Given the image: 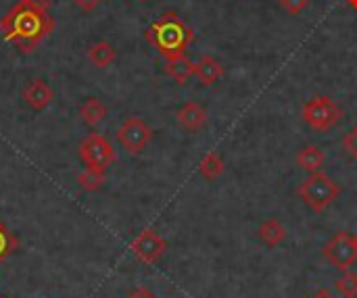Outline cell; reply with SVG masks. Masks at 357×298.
<instances>
[{
	"mask_svg": "<svg viewBox=\"0 0 357 298\" xmlns=\"http://www.w3.org/2000/svg\"><path fill=\"white\" fill-rule=\"evenodd\" d=\"M0 31L21 54H31L42 40L54 31V17L48 0H19L2 19Z\"/></svg>",
	"mask_w": 357,
	"mask_h": 298,
	"instance_id": "cell-1",
	"label": "cell"
},
{
	"mask_svg": "<svg viewBox=\"0 0 357 298\" xmlns=\"http://www.w3.org/2000/svg\"><path fill=\"white\" fill-rule=\"evenodd\" d=\"M144 38L167 61V58L186 54L188 46L195 40V33L178 13L167 10L149 25V29L144 31Z\"/></svg>",
	"mask_w": 357,
	"mask_h": 298,
	"instance_id": "cell-2",
	"label": "cell"
},
{
	"mask_svg": "<svg viewBox=\"0 0 357 298\" xmlns=\"http://www.w3.org/2000/svg\"><path fill=\"white\" fill-rule=\"evenodd\" d=\"M297 196L314 213H322L341 196V186L331 175L318 171V173H310V178L301 182V186L297 188Z\"/></svg>",
	"mask_w": 357,
	"mask_h": 298,
	"instance_id": "cell-3",
	"label": "cell"
},
{
	"mask_svg": "<svg viewBox=\"0 0 357 298\" xmlns=\"http://www.w3.org/2000/svg\"><path fill=\"white\" fill-rule=\"evenodd\" d=\"M301 117L314 132H331L341 123L345 111L331 96H314L303 104Z\"/></svg>",
	"mask_w": 357,
	"mask_h": 298,
	"instance_id": "cell-4",
	"label": "cell"
},
{
	"mask_svg": "<svg viewBox=\"0 0 357 298\" xmlns=\"http://www.w3.org/2000/svg\"><path fill=\"white\" fill-rule=\"evenodd\" d=\"M322 257L339 272H349L357 263L356 236L349 232L335 234L322 249Z\"/></svg>",
	"mask_w": 357,
	"mask_h": 298,
	"instance_id": "cell-5",
	"label": "cell"
},
{
	"mask_svg": "<svg viewBox=\"0 0 357 298\" xmlns=\"http://www.w3.org/2000/svg\"><path fill=\"white\" fill-rule=\"evenodd\" d=\"M79 159L86 165V169L107 171V167L115 161V148H113V144L105 136L90 134L79 144Z\"/></svg>",
	"mask_w": 357,
	"mask_h": 298,
	"instance_id": "cell-6",
	"label": "cell"
},
{
	"mask_svg": "<svg viewBox=\"0 0 357 298\" xmlns=\"http://www.w3.org/2000/svg\"><path fill=\"white\" fill-rule=\"evenodd\" d=\"M151 140H153V127L140 117H128L117 130V142L130 155H140Z\"/></svg>",
	"mask_w": 357,
	"mask_h": 298,
	"instance_id": "cell-7",
	"label": "cell"
},
{
	"mask_svg": "<svg viewBox=\"0 0 357 298\" xmlns=\"http://www.w3.org/2000/svg\"><path fill=\"white\" fill-rule=\"evenodd\" d=\"M132 253L134 257L144 263V265H153L157 263L165 253H167V242L155 232V230H144L142 234H138V238L132 242Z\"/></svg>",
	"mask_w": 357,
	"mask_h": 298,
	"instance_id": "cell-8",
	"label": "cell"
},
{
	"mask_svg": "<svg viewBox=\"0 0 357 298\" xmlns=\"http://www.w3.org/2000/svg\"><path fill=\"white\" fill-rule=\"evenodd\" d=\"M21 98L25 100V104L33 113H42L54 100V92H52V88L42 77H36V79H29L25 84V88L21 92Z\"/></svg>",
	"mask_w": 357,
	"mask_h": 298,
	"instance_id": "cell-9",
	"label": "cell"
},
{
	"mask_svg": "<svg viewBox=\"0 0 357 298\" xmlns=\"http://www.w3.org/2000/svg\"><path fill=\"white\" fill-rule=\"evenodd\" d=\"M176 119H178V125H180L182 130H186V132H190V134H197V132H201V130L207 125V119H209V117H207V111H205L203 104L190 100V102H184V104L178 109Z\"/></svg>",
	"mask_w": 357,
	"mask_h": 298,
	"instance_id": "cell-10",
	"label": "cell"
},
{
	"mask_svg": "<svg viewBox=\"0 0 357 298\" xmlns=\"http://www.w3.org/2000/svg\"><path fill=\"white\" fill-rule=\"evenodd\" d=\"M224 75V65L211 56V54H203L197 63H195V77L201 81V86L209 88L213 86L220 77Z\"/></svg>",
	"mask_w": 357,
	"mask_h": 298,
	"instance_id": "cell-11",
	"label": "cell"
},
{
	"mask_svg": "<svg viewBox=\"0 0 357 298\" xmlns=\"http://www.w3.org/2000/svg\"><path fill=\"white\" fill-rule=\"evenodd\" d=\"M165 73H167L176 84L186 86L188 79L195 75V63H192L186 54L167 58V63H165Z\"/></svg>",
	"mask_w": 357,
	"mask_h": 298,
	"instance_id": "cell-12",
	"label": "cell"
},
{
	"mask_svg": "<svg viewBox=\"0 0 357 298\" xmlns=\"http://www.w3.org/2000/svg\"><path fill=\"white\" fill-rule=\"evenodd\" d=\"M324 161H326V157H324V152H322L316 144L303 146V148L297 152V157H295L297 167H299L301 171H305V173H318V171L322 169Z\"/></svg>",
	"mask_w": 357,
	"mask_h": 298,
	"instance_id": "cell-13",
	"label": "cell"
},
{
	"mask_svg": "<svg viewBox=\"0 0 357 298\" xmlns=\"http://www.w3.org/2000/svg\"><path fill=\"white\" fill-rule=\"evenodd\" d=\"M77 113H79V119H82L86 125L94 127V125H98V123H102V121L107 119L109 109H107V104H105L102 100H98V98H86V100L82 102V107H79Z\"/></svg>",
	"mask_w": 357,
	"mask_h": 298,
	"instance_id": "cell-14",
	"label": "cell"
},
{
	"mask_svg": "<svg viewBox=\"0 0 357 298\" xmlns=\"http://www.w3.org/2000/svg\"><path fill=\"white\" fill-rule=\"evenodd\" d=\"M259 240L268 246V249H276L287 240V228L278 221V219H266L259 230H257Z\"/></svg>",
	"mask_w": 357,
	"mask_h": 298,
	"instance_id": "cell-15",
	"label": "cell"
},
{
	"mask_svg": "<svg viewBox=\"0 0 357 298\" xmlns=\"http://www.w3.org/2000/svg\"><path fill=\"white\" fill-rule=\"evenodd\" d=\"M88 58H90V63H92L94 67L105 69V67H109L111 63H115V61H117V50L113 48V44H111V42L100 40V42H94V44L90 46V50H88Z\"/></svg>",
	"mask_w": 357,
	"mask_h": 298,
	"instance_id": "cell-16",
	"label": "cell"
},
{
	"mask_svg": "<svg viewBox=\"0 0 357 298\" xmlns=\"http://www.w3.org/2000/svg\"><path fill=\"white\" fill-rule=\"evenodd\" d=\"M224 171H226V163H224V159H222L215 150L207 152V155L201 159V163H199V173H201L207 182H215Z\"/></svg>",
	"mask_w": 357,
	"mask_h": 298,
	"instance_id": "cell-17",
	"label": "cell"
},
{
	"mask_svg": "<svg viewBox=\"0 0 357 298\" xmlns=\"http://www.w3.org/2000/svg\"><path fill=\"white\" fill-rule=\"evenodd\" d=\"M107 182V175L105 171H98V169H86L77 175V184L82 190L86 192H96L102 188V184Z\"/></svg>",
	"mask_w": 357,
	"mask_h": 298,
	"instance_id": "cell-18",
	"label": "cell"
},
{
	"mask_svg": "<svg viewBox=\"0 0 357 298\" xmlns=\"http://www.w3.org/2000/svg\"><path fill=\"white\" fill-rule=\"evenodd\" d=\"M335 290L343 298H357V274L345 272L335 282Z\"/></svg>",
	"mask_w": 357,
	"mask_h": 298,
	"instance_id": "cell-19",
	"label": "cell"
},
{
	"mask_svg": "<svg viewBox=\"0 0 357 298\" xmlns=\"http://www.w3.org/2000/svg\"><path fill=\"white\" fill-rule=\"evenodd\" d=\"M17 246H19L17 236L0 221V261H4L10 253H15Z\"/></svg>",
	"mask_w": 357,
	"mask_h": 298,
	"instance_id": "cell-20",
	"label": "cell"
},
{
	"mask_svg": "<svg viewBox=\"0 0 357 298\" xmlns=\"http://www.w3.org/2000/svg\"><path fill=\"white\" fill-rule=\"evenodd\" d=\"M343 150L357 161V125H354L345 136H343Z\"/></svg>",
	"mask_w": 357,
	"mask_h": 298,
	"instance_id": "cell-21",
	"label": "cell"
},
{
	"mask_svg": "<svg viewBox=\"0 0 357 298\" xmlns=\"http://www.w3.org/2000/svg\"><path fill=\"white\" fill-rule=\"evenodd\" d=\"M280 2V6L287 10V13H291V15H299V13H303L307 6H310V2L312 0H278Z\"/></svg>",
	"mask_w": 357,
	"mask_h": 298,
	"instance_id": "cell-22",
	"label": "cell"
},
{
	"mask_svg": "<svg viewBox=\"0 0 357 298\" xmlns=\"http://www.w3.org/2000/svg\"><path fill=\"white\" fill-rule=\"evenodd\" d=\"M71 2H73L82 13H92V10H94L102 0H71Z\"/></svg>",
	"mask_w": 357,
	"mask_h": 298,
	"instance_id": "cell-23",
	"label": "cell"
},
{
	"mask_svg": "<svg viewBox=\"0 0 357 298\" xmlns=\"http://www.w3.org/2000/svg\"><path fill=\"white\" fill-rule=\"evenodd\" d=\"M128 298H157L149 288H136L134 292H130Z\"/></svg>",
	"mask_w": 357,
	"mask_h": 298,
	"instance_id": "cell-24",
	"label": "cell"
},
{
	"mask_svg": "<svg viewBox=\"0 0 357 298\" xmlns=\"http://www.w3.org/2000/svg\"><path fill=\"white\" fill-rule=\"evenodd\" d=\"M314 298H335V297H333L331 292H326V290H322V292H318V295H316V297H314Z\"/></svg>",
	"mask_w": 357,
	"mask_h": 298,
	"instance_id": "cell-25",
	"label": "cell"
},
{
	"mask_svg": "<svg viewBox=\"0 0 357 298\" xmlns=\"http://www.w3.org/2000/svg\"><path fill=\"white\" fill-rule=\"evenodd\" d=\"M347 2H349V6H351V8H356L357 10V0H347Z\"/></svg>",
	"mask_w": 357,
	"mask_h": 298,
	"instance_id": "cell-26",
	"label": "cell"
},
{
	"mask_svg": "<svg viewBox=\"0 0 357 298\" xmlns=\"http://www.w3.org/2000/svg\"><path fill=\"white\" fill-rule=\"evenodd\" d=\"M138 2H149V0H138Z\"/></svg>",
	"mask_w": 357,
	"mask_h": 298,
	"instance_id": "cell-27",
	"label": "cell"
},
{
	"mask_svg": "<svg viewBox=\"0 0 357 298\" xmlns=\"http://www.w3.org/2000/svg\"><path fill=\"white\" fill-rule=\"evenodd\" d=\"M356 242H357V236H356Z\"/></svg>",
	"mask_w": 357,
	"mask_h": 298,
	"instance_id": "cell-28",
	"label": "cell"
}]
</instances>
